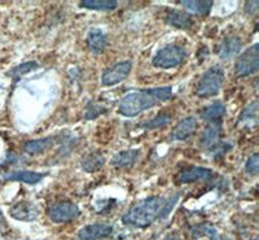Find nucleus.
Returning <instances> with one entry per match:
<instances>
[{"instance_id": "1", "label": "nucleus", "mask_w": 259, "mask_h": 240, "mask_svg": "<svg viewBox=\"0 0 259 240\" xmlns=\"http://www.w3.org/2000/svg\"><path fill=\"white\" fill-rule=\"evenodd\" d=\"M171 98H172V89L170 86L140 90L124 96L119 103L118 112L122 116L135 117L162 101L170 100Z\"/></svg>"}, {"instance_id": "2", "label": "nucleus", "mask_w": 259, "mask_h": 240, "mask_svg": "<svg viewBox=\"0 0 259 240\" xmlns=\"http://www.w3.org/2000/svg\"><path fill=\"white\" fill-rule=\"evenodd\" d=\"M165 204L166 199H163V197L150 196V197H147L143 202L134 205L133 208H130L122 221H123L124 225L133 226V227H148L158 217H161Z\"/></svg>"}, {"instance_id": "3", "label": "nucleus", "mask_w": 259, "mask_h": 240, "mask_svg": "<svg viewBox=\"0 0 259 240\" xmlns=\"http://www.w3.org/2000/svg\"><path fill=\"white\" fill-rule=\"evenodd\" d=\"M224 83V71L221 66L214 65L203 73L196 89L200 98H211L221 91Z\"/></svg>"}, {"instance_id": "4", "label": "nucleus", "mask_w": 259, "mask_h": 240, "mask_svg": "<svg viewBox=\"0 0 259 240\" xmlns=\"http://www.w3.org/2000/svg\"><path fill=\"white\" fill-rule=\"evenodd\" d=\"M188 52L183 46L168 45L159 50L153 57V65L159 69H171L182 65L187 60Z\"/></svg>"}, {"instance_id": "5", "label": "nucleus", "mask_w": 259, "mask_h": 240, "mask_svg": "<svg viewBox=\"0 0 259 240\" xmlns=\"http://www.w3.org/2000/svg\"><path fill=\"white\" fill-rule=\"evenodd\" d=\"M259 69V46L253 45L249 50L242 52L235 65V73L237 77H249L255 74Z\"/></svg>"}, {"instance_id": "6", "label": "nucleus", "mask_w": 259, "mask_h": 240, "mask_svg": "<svg viewBox=\"0 0 259 240\" xmlns=\"http://www.w3.org/2000/svg\"><path fill=\"white\" fill-rule=\"evenodd\" d=\"M80 214L79 208L74 203L64 200V202H57L48 208V218L52 222L65 223L75 220Z\"/></svg>"}, {"instance_id": "7", "label": "nucleus", "mask_w": 259, "mask_h": 240, "mask_svg": "<svg viewBox=\"0 0 259 240\" xmlns=\"http://www.w3.org/2000/svg\"><path fill=\"white\" fill-rule=\"evenodd\" d=\"M131 69H133V62L131 61L118 62L115 65L108 68L101 75L103 86H114V85L121 83L122 81L128 77Z\"/></svg>"}, {"instance_id": "8", "label": "nucleus", "mask_w": 259, "mask_h": 240, "mask_svg": "<svg viewBox=\"0 0 259 240\" xmlns=\"http://www.w3.org/2000/svg\"><path fill=\"white\" fill-rule=\"evenodd\" d=\"M9 214L18 221H35L39 216V211L34 203L21 200L9 209Z\"/></svg>"}, {"instance_id": "9", "label": "nucleus", "mask_w": 259, "mask_h": 240, "mask_svg": "<svg viewBox=\"0 0 259 240\" xmlns=\"http://www.w3.org/2000/svg\"><path fill=\"white\" fill-rule=\"evenodd\" d=\"M214 173L212 170L207 169V168H201V166H189L183 169L178 175V181L179 183L188 184L194 183L198 181H206V179H211Z\"/></svg>"}, {"instance_id": "10", "label": "nucleus", "mask_w": 259, "mask_h": 240, "mask_svg": "<svg viewBox=\"0 0 259 240\" xmlns=\"http://www.w3.org/2000/svg\"><path fill=\"white\" fill-rule=\"evenodd\" d=\"M242 48V41L240 36H228L218 46L217 54L222 60H230L239 54Z\"/></svg>"}, {"instance_id": "11", "label": "nucleus", "mask_w": 259, "mask_h": 240, "mask_svg": "<svg viewBox=\"0 0 259 240\" xmlns=\"http://www.w3.org/2000/svg\"><path fill=\"white\" fill-rule=\"evenodd\" d=\"M165 21L170 26H174L180 30H189L194 25L191 15L183 12V11H178V9H170L166 15Z\"/></svg>"}, {"instance_id": "12", "label": "nucleus", "mask_w": 259, "mask_h": 240, "mask_svg": "<svg viewBox=\"0 0 259 240\" xmlns=\"http://www.w3.org/2000/svg\"><path fill=\"white\" fill-rule=\"evenodd\" d=\"M112 232V226L96 223V225H89L80 228L79 232H78V236H79L80 240H97L109 236Z\"/></svg>"}, {"instance_id": "13", "label": "nucleus", "mask_w": 259, "mask_h": 240, "mask_svg": "<svg viewBox=\"0 0 259 240\" xmlns=\"http://www.w3.org/2000/svg\"><path fill=\"white\" fill-rule=\"evenodd\" d=\"M197 129V119L194 117H186L177 125L172 130V139L187 140L192 137Z\"/></svg>"}, {"instance_id": "14", "label": "nucleus", "mask_w": 259, "mask_h": 240, "mask_svg": "<svg viewBox=\"0 0 259 240\" xmlns=\"http://www.w3.org/2000/svg\"><path fill=\"white\" fill-rule=\"evenodd\" d=\"M224 114H226V105L221 101L210 104L209 107L203 108L200 113L201 118L209 125L222 124V118L224 117Z\"/></svg>"}, {"instance_id": "15", "label": "nucleus", "mask_w": 259, "mask_h": 240, "mask_svg": "<svg viewBox=\"0 0 259 240\" xmlns=\"http://www.w3.org/2000/svg\"><path fill=\"white\" fill-rule=\"evenodd\" d=\"M106 46H108V39L100 29L90 30L89 35H87V47L91 54H103Z\"/></svg>"}, {"instance_id": "16", "label": "nucleus", "mask_w": 259, "mask_h": 240, "mask_svg": "<svg viewBox=\"0 0 259 240\" xmlns=\"http://www.w3.org/2000/svg\"><path fill=\"white\" fill-rule=\"evenodd\" d=\"M221 131L222 124L209 125L206 128V130L202 133V137H201L200 139L201 147H203L207 152L211 148H214L215 145L221 142Z\"/></svg>"}, {"instance_id": "17", "label": "nucleus", "mask_w": 259, "mask_h": 240, "mask_svg": "<svg viewBox=\"0 0 259 240\" xmlns=\"http://www.w3.org/2000/svg\"><path fill=\"white\" fill-rule=\"evenodd\" d=\"M46 174L36 172H27V170H20V172H11L4 174L6 181L12 182H24L27 184H36L45 178Z\"/></svg>"}, {"instance_id": "18", "label": "nucleus", "mask_w": 259, "mask_h": 240, "mask_svg": "<svg viewBox=\"0 0 259 240\" xmlns=\"http://www.w3.org/2000/svg\"><path fill=\"white\" fill-rule=\"evenodd\" d=\"M139 157H140L139 149H126L113 156L112 165L115 168H128V166H133Z\"/></svg>"}, {"instance_id": "19", "label": "nucleus", "mask_w": 259, "mask_h": 240, "mask_svg": "<svg viewBox=\"0 0 259 240\" xmlns=\"http://www.w3.org/2000/svg\"><path fill=\"white\" fill-rule=\"evenodd\" d=\"M105 164V157L101 153L97 152H91V153L85 154L84 157L80 161L82 169L87 173H95L100 170Z\"/></svg>"}, {"instance_id": "20", "label": "nucleus", "mask_w": 259, "mask_h": 240, "mask_svg": "<svg viewBox=\"0 0 259 240\" xmlns=\"http://www.w3.org/2000/svg\"><path fill=\"white\" fill-rule=\"evenodd\" d=\"M53 139L52 137L41 138V139H34L26 142V144L24 145V151L29 154H39L46 152L47 149H50L53 145Z\"/></svg>"}, {"instance_id": "21", "label": "nucleus", "mask_w": 259, "mask_h": 240, "mask_svg": "<svg viewBox=\"0 0 259 240\" xmlns=\"http://www.w3.org/2000/svg\"><path fill=\"white\" fill-rule=\"evenodd\" d=\"M79 6L92 11H114L118 7V3L114 0H84L80 2Z\"/></svg>"}, {"instance_id": "22", "label": "nucleus", "mask_w": 259, "mask_h": 240, "mask_svg": "<svg viewBox=\"0 0 259 240\" xmlns=\"http://www.w3.org/2000/svg\"><path fill=\"white\" fill-rule=\"evenodd\" d=\"M179 3L184 8L193 13H197V15H207L212 7V2H191V0H187V2H179Z\"/></svg>"}, {"instance_id": "23", "label": "nucleus", "mask_w": 259, "mask_h": 240, "mask_svg": "<svg viewBox=\"0 0 259 240\" xmlns=\"http://www.w3.org/2000/svg\"><path fill=\"white\" fill-rule=\"evenodd\" d=\"M256 113H258V103L253 101V103L249 104L244 109L241 117H240V122L245 125H249V126H255L256 121H258Z\"/></svg>"}, {"instance_id": "24", "label": "nucleus", "mask_w": 259, "mask_h": 240, "mask_svg": "<svg viewBox=\"0 0 259 240\" xmlns=\"http://www.w3.org/2000/svg\"><path fill=\"white\" fill-rule=\"evenodd\" d=\"M39 66V64L36 61H29V62H24V64H21V65L16 66V68H13L12 70L9 71L8 75H11V77L15 79V82H17L18 79H20L22 75L27 74V73H30L31 70H34V69H36Z\"/></svg>"}, {"instance_id": "25", "label": "nucleus", "mask_w": 259, "mask_h": 240, "mask_svg": "<svg viewBox=\"0 0 259 240\" xmlns=\"http://www.w3.org/2000/svg\"><path fill=\"white\" fill-rule=\"evenodd\" d=\"M171 122V116L170 114H159L156 118L150 119V121L145 122L143 125V129H148V130H153V129H159L163 128L166 125H168Z\"/></svg>"}, {"instance_id": "26", "label": "nucleus", "mask_w": 259, "mask_h": 240, "mask_svg": "<svg viewBox=\"0 0 259 240\" xmlns=\"http://www.w3.org/2000/svg\"><path fill=\"white\" fill-rule=\"evenodd\" d=\"M106 113V108L104 105L99 103H95V101H91V103L87 105L84 112V119H95L99 116Z\"/></svg>"}, {"instance_id": "27", "label": "nucleus", "mask_w": 259, "mask_h": 240, "mask_svg": "<svg viewBox=\"0 0 259 240\" xmlns=\"http://www.w3.org/2000/svg\"><path fill=\"white\" fill-rule=\"evenodd\" d=\"M245 169H246V172L249 173V174H251V175L258 174V170H259V156H258V153H253L250 157L247 158Z\"/></svg>"}, {"instance_id": "28", "label": "nucleus", "mask_w": 259, "mask_h": 240, "mask_svg": "<svg viewBox=\"0 0 259 240\" xmlns=\"http://www.w3.org/2000/svg\"><path fill=\"white\" fill-rule=\"evenodd\" d=\"M258 6H259L258 2H249V3H246V8L250 7V9H246V12L255 13L256 11H258Z\"/></svg>"}, {"instance_id": "29", "label": "nucleus", "mask_w": 259, "mask_h": 240, "mask_svg": "<svg viewBox=\"0 0 259 240\" xmlns=\"http://www.w3.org/2000/svg\"><path fill=\"white\" fill-rule=\"evenodd\" d=\"M166 240H182V239H180L178 235H170V236H167V239Z\"/></svg>"}]
</instances>
